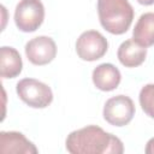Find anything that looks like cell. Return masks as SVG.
Returning <instances> with one entry per match:
<instances>
[{
  "instance_id": "3957f363",
  "label": "cell",
  "mask_w": 154,
  "mask_h": 154,
  "mask_svg": "<svg viewBox=\"0 0 154 154\" xmlns=\"http://www.w3.org/2000/svg\"><path fill=\"white\" fill-rule=\"evenodd\" d=\"M18 97L32 108H46L53 101L52 89L35 78H23L16 85Z\"/></svg>"
},
{
  "instance_id": "9c48e42d",
  "label": "cell",
  "mask_w": 154,
  "mask_h": 154,
  "mask_svg": "<svg viewBox=\"0 0 154 154\" xmlns=\"http://www.w3.org/2000/svg\"><path fill=\"white\" fill-rule=\"evenodd\" d=\"M91 78H93L94 85L99 90L112 91L118 88L122 81V75L118 67H116L113 64L103 63L97 65L93 70Z\"/></svg>"
},
{
  "instance_id": "8fae6325",
  "label": "cell",
  "mask_w": 154,
  "mask_h": 154,
  "mask_svg": "<svg viewBox=\"0 0 154 154\" xmlns=\"http://www.w3.org/2000/svg\"><path fill=\"white\" fill-rule=\"evenodd\" d=\"M23 69V61L19 52L8 46L0 48V76L2 78H14L19 76Z\"/></svg>"
},
{
  "instance_id": "8992f818",
  "label": "cell",
  "mask_w": 154,
  "mask_h": 154,
  "mask_svg": "<svg viewBox=\"0 0 154 154\" xmlns=\"http://www.w3.org/2000/svg\"><path fill=\"white\" fill-rule=\"evenodd\" d=\"M108 49L106 37L96 30H87L79 35L76 41V53L84 61H95L101 59Z\"/></svg>"
},
{
  "instance_id": "5b68a950",
  "label": "cell",
  "mask_w": 154,
  "mask_h": 154,
  "mask_svg": "<svg viewBox=\"0 0 154 154\" xmlns=\"http://www.w3.org/2000/svg\"><path fill=\"white\" fill-rule=\"evenodd\" d=\"M134 101L126 95H116L109 97L103 106V119L113 126L128 125L135 116Z\"/></svg>"
},
{
  "instance_id": "ba28073f",
  "label": "cell",
  "mask_w": 154,
  "mask_h": 154,
  "mask_svg": "<svg viewBox=\"0 0 154 154\" xmlns=\"http://www.w3.org/2000/svg\"><path fill=\"white\" fill-rule=\"evenodd\" d=\"M0 153L2 154H37L38 149L22 132L1 131Z\"/></svg>"
},
{
  "instance_id": "4fadbf2b",
  "label": "cell",
  "mask_w": 154,
  "mask_h": 154,
  "mask_svg": "<svg viewBox=\"0 0 154 154\" xmlns=\"http://www.w3.org/2000/svg\"><path fill=\"white\" fill-rule=\"evenodd\" d=\"M138 101L143 112L154 119V83L146 84L140 90Z\"/></svg>"
},
{
  "instance_id": "7a4b0ae2",
  "label": "cell",
  "mask_w": 154,
  "mask_h": 154,
  "mask_svg": "<svg viewBox=\"0 0 154 154\" xmlns=\"http://www.w3.org/2000/svg\"><path fill=\"white\" fill-rule=\"evenodd\" d=\"M97 14L102 28L113 35L128 31L134 20V8L128 0H97Z\"/></svg>"
},
{
  "instance_id": "6da1fadb",
  "label": "cell",
  "mask_w": 154,
  "mask_h": 154,
  "mask_svg": "<svg viewBox=\"0 0 154 154\" xmlns=\"http://www.w3.org/2000/svg\"><path fill=\"white\" fill-rule=\"evenodd\" d=\"M65 147L71 154H122L124 152L122 140L97 125H87L70 132Z\"/></svg>"
},
{
  "instance_id": "277c9868",
  "label": "cell",
  "mask_w": 154,
  "mask_h": 154,
  "mask_svg": "<svg viewBox=\"0 0 154 154\" xmlns=\"http://www.w3.org/2000/svg\"><path fill=\"white\" fill-rule=\"evenodd\" d=\"M45 6L41 0H20L14 10L16 26L23 32H34L43 23Z\"/></svg>"
},
{
  "instance_id": "9a60e30c",
  "label": "cell",
  "mask_w": 154,
  "mask_h": 154,
  "mask_svg": "<svg viewBox=\"0 0 154 154\" xmlns=\"http://www.w3.org/2000/svg\"><path fill=\"white\" fill-rule=\"evenodd\" d=\"M137 2L141 5H144V6H150L154 4V0H137Z\"/></svg>"
},
{
  "instance_id": "7c38bea8",
  "label": "cell",
  "mask_w": 154,
  "mask_h": 154,
  "mask_svg": "<svg viewBox=\"0 0 154 154\" xmlns=\"http://www.w3.org/2000/svg\"><path fill=\"white\" fill-rule=\"evenodd\" d=\"M132 40L146 48L154 45V12L140 16L132 30Z\"/></svg>"
},
{
  "instance_id": "30bf717a",
  "label": "cell",
  "mask_w": 154,
  "mask_h": 154,
  "mask_svg": "<svg viewBox=\"0 0 154 154\" xmlns=\"http://www.w3.org/2000/svg\"><path fill=\"white\" fill-rule=\"evenodd\" d=\"M147 57V48L140 46L134 40L122 42L117 51V58L125 67H137L142 65Z\"/></svg>"
},
{
  "instance_id": "52a82bcc",
  "label": "cell",
  "mask_w": 154,
  "mask_h": 154,
  "mask_svg": "<svg viewBox=\"0 0 154 154\" xmlns=\"http://www.w3.org/2000/svg\"><path fill=\"white\" fill-rule=\"evenodd\" d=\"M24 51L31 64L42 66L54 60L57 55V45L49 36H37L26 42Z\"/></svg>"
},
{
  "instance_id": "5bb4252c",
  "label": "cell",
  "mask_w": 154,
  "mask_h": 154,
  "mask_svg": "<svg viewBox=\"0 0 154 154\" xmlns=\"http://www.w3.org/2000/svg\"><path fill=\"white\" fill-rule=\"evenodd\" d=\"M144 152H146L147 154H154V137H152V138L147 142Z\"/></svg>"
}]
</instances>
